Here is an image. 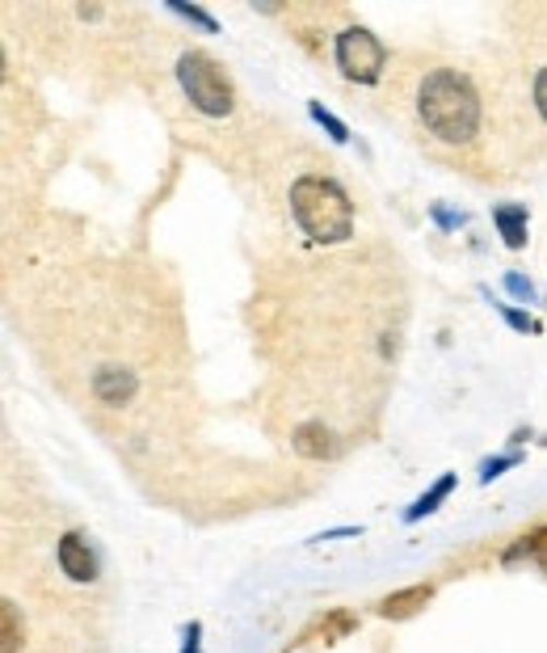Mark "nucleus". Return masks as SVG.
Masks as SVG:
<instances>
[{"mask_svg":"<svg viewBox=\"0 0 547 653\" xmlns=\"http://www.w3.org/2000/svg\"><path fill=\"white\" fill-rule=\"evenodd\" d=\"M135 371H127V367H102L97 376H93V396L102 401V405H127L131 396H135Z\"/></svg>","mask_w":547,"mask_h":653,"instance_id":"nucleus-6","label":"nucleus"},{"mask_svg":"<svg viewBox=\"0 0 547 653\" xmlns=\"http://www.w3.org/2000/svg\"><path fill=\"white\" fill-rule=\"evenodd\" d=\"M177 81H181V90L186 97L199 106L202 115H211V119H224L231 115V85L228 76L219 72V63L211 60V56H202V51H186L181 60H177Z\"/></svg>","mask_w":547,"mask_h":653,"instance_id":"nucleus-3","label":"nucleus"},{"mask_svg":"<svg viewBox=\"0 0 547 653\" xmlns=\"http://www.w3.org/2000/svg\"><path fill=\"white\" fill-rule=\"evenodd\" d=\"M519 557H531V561H539L547 569V527H539L535 535H526L519 548L506 553V561H519Z\"/></svg>","mask_w":547,"mask_h":653,"instance_id":"nucleus-11","label":"nucleus"},{"mask_svg":"<svg viewBox=\"0 0 547 653\" xmlns=\"http://www.w3.org/2000/svg\"><path fill=\"white\" fill-rule=\"evenodd\" d=\"M501 317L519 329V333H539V321H535V317H526V312H519V308H506V304H501Z\"/></svg>","mask_w":547,"mask_h":653,"instance_id":"nucleus-15","label":"nucleus"},{"mask_svg":"<svg viewBox=\"0 0 547 653\" xmlns=\"http://www.w3.org/2000/svg\"><path fill=\"white\" fill-rule=\"evenodd\" d=\"M430 598H433L430 586H408V591L388 594V598L379 603V616H383V620H404V616H413L417 607H426Z\"/></svg>","mask_w":547,"mask_h":653,"instance_id":"nucleus-9","label":"nucleus"},{"mask_svg":"<svg viewBox=\"0 0 547 653\" xmlns=\"http://www.w3.org/2000/svg\"><path fill=\"white\" fill-rule=\"evenodd\" d=\"M56 557H59V569H63L72 582H93V578H97V557H93V548H88V539L81 532L63 535Z\"/></svg>","mask_w":547,"mask_h":653,"instance_id":"nucleus-5","label":"nucleus"},{"mask_svg":"<svg viewBox=\"0 0 547 653\" xmlns=\"http://www.w3.org/2000/svg\"><path fill=\"white\" fill-rule=\"evenodd\" d=\"M199 637H202V624H190V628H186V645H181V653H199Z\"/></svg>","mask_w":547,"mask_h":653,"instance_id":"nucleus-19","label":"nucleus"},{"mask_svg":"<svg viewBox=\"0 0 547 653\" xmlns=\"http://www.w3.org/2000/svg\"><path fill=\"white\" fill-rule=\"evenodd\" d=\"M535 106H539V115L547 119V68H539V76H535Z\"/></svg>","mask_w":547,"mask_h":653,"instance_id":"nucleus-18","label":"nucleus"},{"mask_svg":"<svg viewBox=\"0 0 547 653\" xmlns=\"http://www.w3.org/2000/svg\"><path fill=\"white\" fill-rule=\"evenodd\" d=\"M290 447H295L304 460H329V455H337V439H333V430H329L324 422H304V426L290 435Z\"/></svg>","mask_w":547,"mask_h":653,"instance_id":"nucleus-7","label":"nucleus"},{"mask_svg":"<svg viewBox=\"0 0 547 653\" xmlns=\"http://www.w3.org/2000/svg\"><path fill=\"white\" fill-rule=\"evenodd\" d=\"M290 211L299 219V228L317 245H342L354 233V207L349 194L333 178H299L290 186Z\"/></svg>","mask_w":547,"mask_h":653,"instance_id":"nucleus-2","label":"nucleus"},{"mask_svg":"<svg viewBox=\"0 0 547 653\" xmlns=\"http://www.w3.org/2000/svg\"><path fill=\"white\" fill-rule=\"evenodd\" d=\"M0 620H4V653H17L22 645V632H17V607L4 598V612H0Z\"/></svg>","mask_w":547,"mask_h":653,"instance_id":"nucleus-13","label":"nucleus"},{"mask_svg":"<svg viewBox=\"0 0 547 653\" xmlns=\"http://www.w3.org/2000/svg\"><path fill=\"white\" fill-rule=\"evenodd\" d=\"M519 464V455H497V460H485V468H480V480L489 485L492 476H501L506 468H514Z\"/></svg>","mask_w":547,"mask_h":653,"instance_id":"nucleus-16","label":"nucleus"},{"mask_svg":"<svg viewBox=\"0 0 547 653\" xmlns=\"http://www.w3.org/2000/svg\"><path fill=\"white\" fill-rule=\"evenodd\" d=\"M506 287L514 292L519 299H535V287H531V278H522V274H506Z\"/></svg>","mask_w":547,"mask_h":653,"instance_id":"nucleus-17","label":"nucleus"},{"mask_svg":"<svg viewBox=\"0 0 547 653\" xmlns=\"http://www.w3.org/2000/svg\"><path fill=\"white\" fill-rule=\"evenodd\" d=\"M177 17H186V22H194V26H202L206 34H215L219 26H215V17L206 13V9H194V4H169Z\"/></svg>","mask_w":547,"mask_h":653,"instance_id":"nucleus-14","label":"nucleus"},{"mask_svg":"<svg viewBox=\"0 0 547 653\" xmlns=\"http://www.w3.org/2000/svg\"><path fill=\"white\" fill-rule=\"evenodd\" d=\"M492 224L506 240V249H522L526 245V207L522 203H501L492 207Z\"/></svg>","mask_w":547,"mask_h":653,"instance_id":"nucleus-8","label":"nucleus"},{"mask_svg":"<svg viewBox=\"0 0 547 653\" xmlns=\"http://www.w3.org/2000/svg\"><path fill=\"white\" fill-rule=\"evenodd\" d=\"M383 63H388V51H383V43L367 26H349V31L337 34V68L346 72L349 81L374 85Z\"/></svg>","mask_w":547,"mask_h":653,"instance_id":"nucleus-4","label":"nucleus"},{"mask_svg":"<svg viewBox=\"0 0 547 653\" xmlns=\"http://www.w3.org/2000/svg\"><path fill=\"white\" fill-rule=\"evenodd\" d=\"M455 485H460V476H455V473L438 476V480H433V489H430V494H421L417 502H413V506H408V510H404V523H421L426 514H433L438 506H442V502H447V498H451V494H455Z\"/></svg>","mask_w":547,"mask_h":653,"instance_id":"nucleus-10","label":"nucleus"},{"mask_svg":"<svg viewBox=\"0 0 547 653\" xmlns=\"http://www.w3.org/2000/svg\"><path fill=\"white\" fill-rule=\"evenodd\" d=\"M308 110H312V119H317L320 127H324V131H329V135L337 140V144H346V140H349V127H346V122H342V119H333V115H329V110H324L320 102H312Z\"/></svg>","mask_w":547,"mask_h":653,"instance_id":"nucleus-12","label":"nucleus"},{"mask_svg":"<svg viewBox=\"0 0 547 653\" xmlns=\"http://www.w3.org/2000/svg\"><path fill=\"white\" fill-rule=\"evenodd\" d=\"M417 115L442 144H472L480 131V97L455 68H433L417 90Z\"/></svg>","mask_w":547,"mask_h":653,"instance_id":"nucleus-1","label":"nucleus"}]
</instances>
